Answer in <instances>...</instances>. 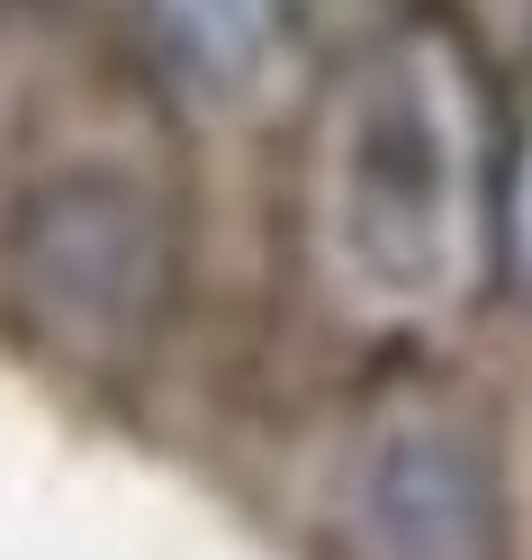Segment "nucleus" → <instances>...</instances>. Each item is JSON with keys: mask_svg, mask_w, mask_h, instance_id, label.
<instances>
[{"mask_svg": "<svg viewBox=\"0 0 532 560\" xmlns=\"http://www.w3.org/2000/svg\"><path fill=\"white\" fill-rule=\"evenodd\" d=\"M496 235H506V254H515V271L532 280V127L515 136V154H506V172H496Z\"/></svg>", "mask_w": 532, "mask_h": 560, "instance_id": "5", "label": "nucleus"}, {"mask_svg": "<svg viewBox=\"0 0 532 560\" xmlns=\"http://www.w3.org/2000/svg\"><path fill=\"white\" fill-rule=\"evenodd\" d=\"M10 280L19 307L55 353H73L91 371H118L145 353V335L163 317L172 290V235L163 208L127 182V172L73 163L19 199L10 226Z\"/></svg>", "mask_w": 532, "mask_h": 560, "instance_id": "2", "label": "nucleus"}, {"mask_svg": "<svg viewBox=\"0 0 532 560\" xmlns=\"http://www.w3.org/2000/svg\"><path fill=\"white\" fill-rule=\"evenodd\" d=\"M154 46L199 100H253L280 55V0H145Z\"/></svg>", "mask_w": 532, "mask_h": 560, "instance_id": "4", "label": "nucleus"}, {"mask_svg": "<svg viewBox=\"0 0 532 560\" xmlns=\"http://www.w3.org/2000/svg\"><path fill=\"white\" fill-rule=\"evenodd\" d=\"M352 542L362 560H496L506 506L478 425L451 407H388L352 452Z\"/></svg>", "mask_w": 532, "mask_h": 560, "instance_id": "3", "label": "nucleus"}, {"mask_svg": "<svg viewBox=\"0 0 532 560\" xmlns=\"http://www.w3.org/2000/svg\"><path fill=\"white\" fill-rule=\"evenodd\" d=\"M326 244L379 317H442L496 244V127L451 27L379 37L326 127Z\"/></svg>", "mask_w": 532, "mask_h": 560, "instance_id": "1", "label": "nucleus"}]
</instances>
